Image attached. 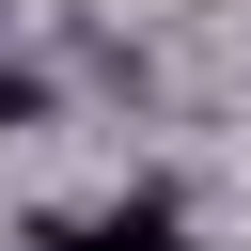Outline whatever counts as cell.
<instances>
[{"mask_svg":"<svg viewBox=\"0 0 251 251\" xmlns=\"http://www.w3.org/2000/svg\"><path fill=\"white\" fill-rule=\"evenodd\" d=\"M0 126H47V78H16V63H0Z\"/></svg>","mask_w":251,"mask_h":251,"instance_id":"cell-2","label":"cell"},{"mask_svg":"<svg viewBox=\"0 0 251 251\" xmlns=\"http://www.w3.org/2000/svg\"><path fill=\"white\" fill-rule=\"evenodd\" d=\"M31 251H188V235H173V220L141 204V220H94V235H31Z\"/></svg>","mask_w":251,"mask_h":251,"instance_id":"cell-1","label":"cell"}]
</instances>
